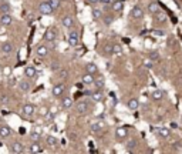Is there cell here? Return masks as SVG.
I'll list each match as a JSON object with an SVG mask.
<instances>
[{"label": "cell", "mask_w": 182, "mask_h": 154, "mask_svg": "<svg viewBox=\"0 0 182 154\" xmlns=\"http://www.w3.org/2000/svg\"><path fill=\"white\" fill-rule=\"evenodd\" d=\"M75 111H77V114H87L90 111L88 102H84V100L77 102L75 103Z\"/></svg>", "instance_id": "1"}, {"label": "cell", "mask_w": 182, "mask_h": 154, "mask_svg": "<svg viewBox=\"0 0 182 154\" xmlns=\"http://www.w3.org/2000/svg\"><path fill=\"white\" fill-rule=\"evenodd\" d=\"M9 150L12 151V153H14V154H22V153H24V151H26V148H24V146H23V143L13 141L12 144L9 146Z\"/></svg>", "instance_id": "2"}, {"label": "cell", "mask_w": 182, "mask_h": 154, "mask_svg": "<svg viewBox=\"0 0 182 154\" xmlns=\"http://www.w3.org/2000/svg\"><path fill=\"white\" fill-rule=\"evenodd\" d=\"M39 12H40L41 14H44V16H50L53 12H54V9H53L51 4H50L49 0H47V2L40 3V6H39Z\"/></svg>", "instance_id": "3"}, {"label": "cell", "mask_w": 182, "mask_h": 154, "mask_svg": "<svg viewBox=\"0 0 182 154\" xmlns=\"http://www.w3.org/2000/svg\"><path fill=\"white\" fill-rule=\"evenodd\" d=\"M0 50H2L3 54H12L14 52V44L12 41H3L2 46H0Z\"/></svg>", "instance_id": "4"}, {"label": "cell", "mask_w": 182, "mask_h": 154, "mask_svg": "<svg viewBox=\"0 0 182 154\" xmlns=\"http://www.w3.org/2000/svg\"><path fill=\"white\" fill-rule=\"evenodd\" d=\"M34 111H36V107L33 104H30V103H27V104H24L22 107V114L24 117H31L34 114Z\"/></svg>", "instance_id": "5"}, {"label": "cell", "mask_w": 182, "mask_h": 154, "mask_svg": "<svg viewBox=\"0 0 182 154\" xmlns=\"http://www.w3.org/2000/svg\"><path fill=\"white\" fill-rule=\"evenodd\" d=\"M115 137H117L118 141L125 140L127 137H128V130H127L125 127H118V129L115 130Z\"/></svg>", "instance_id": "6"}, {"label": "cell", "mask_w": 182, "mask_h": 154, "mask_svg": "<svg viewBox=\"0 0 182 154\" xmlns=\"http://www.w3.org/2000/svg\"><path fill=\"white\" fill-rule=\"evenodd\" d=\"M64 91H65L64 84H56V86H53V89H51V94L54 96V97H61V96L64 94Z\"/></svg>", "instance_id": "7"}, {"label": "cell", "mask_w": 182, "mask_h": 154, "mask_svg": "<svg viewBox=\"0 0 182 154\" xmlns=\"http://www.w3.org/2000/svg\"><path fill=\"white\" fill-rule=\"evenodd\" d=\"M91 100L93 102H96V103H100V102H102L104 100V93H102V90H98V89H96L93 93H91Z\"/></svg>", "instance_id": "8"}, {"label": "cell", "mask_w": 182, "mask_h": 154, "mask_svg": "<svg viewBox=\"0 0 182 154\" xmlns=\"http://www.w3.org/2000/svg\"><path fill=\"white\" fill-rule=\"evenodd\" d=\"M43 39L46 41H54L57 39V31L54 30V29H49V30L44 33V36H43Z\"/></svg>", "instance_id": "9"}, {"label": "cell", "mask_w": 182, "mask_h": 154, "mask_svg": "<svg viewBox=\"0 0 182 154\" xmlns=\"http://www.w3.org/2000/svg\"><path fill=\"white\" fill-rule=\"evenodd\" d=\"M130 16L133 19H135V20H138V19H142V17H144V10H142L139 6H135L133 10H131Z\"/></svg>", "instance_id": "10"}, {"label": "cell", "mask_w": 182, "mask_h": 154, "mask_svg": "<svg viewBox=\"0 0 182 154\" xmlns=\"http://www.w3.org/2000/svg\"><path fill=\"white\" fill-rule=\"evenodd\" d=\"M13 23V17L12 14H0V25L2 26H12Z\"/></svg>", "instance_id": "11"}, {"label": "cell", "mask_w": 182, "mask_h": 154, "mask_svg": "<svg viewBox=\"0 0 182 154\" xmlns=\"http://www.w3.org/2000/svg\"><path fill=\"white\" fill-rule=\"evenodd\" d=\"M83 83L86 84V86H91V84H94V81H96V77H94V74H91V73H87L86 71V74L83 76Z\"/></svg>", "instance_id": "12"}, {"label": "cell", "mask_w": 182, "mask_h": 154, "mask_svg": "<svg viewBox=\"0 0 182 154\" xmlns=\"http://www.w3.org/2000/svg\"><path fill=\"white\" fill-rule=\"evenodd\" d=\"M61 25L65 29H73V26H74V19L71 17V16H64L61 19Z\"/></svg>", "instance_id": "13"}, {"label": "cell", "mask_w": 182, "mask_h": 154, "mask_svg": "<svg viewBox=\"0 0 182 154\" xmlns=\"http://www.w3.org/2000/svg\"><path fill=\"white\" fill-rule=\"evenodd\" d=\"M50 52V47L47 46V44H40V46L37 47V50H36V54L39 56V57H44L46 54H49Z\"/></svg>", "instance_id": "14"}, {"label": "cell", "mask_w": 182, "mask_h": 154, "mask_svg": "<svg viewBox=\"0 0 182 154\" xmlns=\"http://www.w3.org/2000/svg\"><path fill=\"white\" fill-rule=\"evenodd\" d=\"M164 94H165V93L161 89H155L154 91L151 93V99L154 100V102H161V100L164 99Z\"/></svg>", "instance_id": "15"}, {"label": "cell", "mask_w": 182, "mask_h": 154, "mask_svg": "<svg viewBox=\"0 0 182 154\" xmlns=\"http://www.w3.org/2000/svg\"><path fill=\"white\" fill-rule=\"evenodd\" d=\"M19 89L23 93H29L31 90V83L29 80H20L19 81Z\"/></svg>", "instance_id": "16"}, {"label": "cell", "mask_w": 182, "mask_h": 154, "mask_svg": "<svg viewBox=\"0 0 182 154\" xmlns=\"http://www.w3.org/2000/svg\"><path fill=\"white\" fill-rule=\"evenodd\" d=\"M24 74H26V77H29V79H34V77L37 76V70H36L34 66H27V67L24 69Z\"/></svg>", "instance_id": "17"}, {"label": "cell", "mask_w": 182, "mask_h": 154, "mask_svg": "<svg viewBox=\"0 0 182 154\" xmlns=\"http://www.w3.org/2000/svg\"><path fill=\"white\" fill-rule=\"evenodd\" d=\"M12 12V6L7 2H0V14H9Z\"/></svg>", "instance_id": "18"}, {"label": "cell", "mask_w": 182, "mask_h": 154, "mask_svg": "<svg viewBox=\"0 0 182 154\" xmlns=\"http://www.w3.org/2000/svg\"><path fill=\"white\" fill-rule=\"evenodd\" d=\"M27 151H29V153H41V151H43V148L40 147L39 141H33L30 146H29Z\"/></svg>", "instance_id": "19"}, {"label": "cell", "mask_w": 182, "mask_h": 154, "mask_svg": "<svg viewBox=\"0 0 182 154\" xmlns=\"http://www.w3.org/2000/svg\"><path fill=\"white\" fill-rule=\"evenodd\" d=\"M155 133H157L161 139H168V137L171 136L169 129H165V127H162V129H157V130H155Z\"/></svg>", "instance_id": "20"}, {"label": "cell", "mask_w": 182, "mask_h": 154, "mask_svg": "<svg viewBox=\"0 0 182 154\" xmlns=\"http://www.w3.org/2000/svg\"><path fill=\"white\" fill-rule=\"evenodd\" d=\"M73 104H74V102H73V99L71 97H63L61 100V107L64 108V110H68V108L73 107Z\"/></svg>", "instance_id": "21"}, {"label": "cell", "mask_w": 182, "mask_h": 154, "mask_svg": "<svg viewBox=\"0 0 182 154\" xmlns=\"http://www.w3.org/2000/svg\"><path fill=\"white\" fill-rule=\"evenodd\" d=\"M10 134H12L10 127H7V126L0 127V139H7V137H10Z\"/></svg>", "instance_id": "22"}, {"label": "cell", "mask_w": 182, "mask_h": 154, "mask_svg": "<svg viewBox=\"0 0 182 154\" xmlns=\"http://www.w3.org/2000/svg\"><path fill=\"white\" fill-rule=\"evenodd\" d=\"M46 141H47V144H49L51 148L59 147V139H57V137H54V136H47Z\"/></svg>", "instance_id": "23"}, {"label": "cell", "mask_w": 182, "mask_h": 154, "mask_svg": "<svg viewBox=\"0 0 182 154\" xmlns=\"http://www.w3.org/2000/svg\"><path fill=\"white\" fill-rule=\"evenodd\" d=\"M94 86H96V89L102 90V89H104V86H105V79H104V77H102V76L96 77V81H94Z\"/></svg>", "instance_id": "24"}, {"label": "cell", "mask_w": 182, "mask_h": 154, "mask_svg": "<svg viewBox=\"0 0 182 154\" xmlns=\"http://www.w3.org/2000/svg\"><path fill=\"white\" fill-rule=\"evenodd\" d=\"M86 71L91 74H97L98 73V67H97L96 63H87L86 64Z\"/></svg>", "instance_id": "25"}, {"label": "cell", "mask_w": 182, "mask_h": 154, "mask_svg": "<svg viewBox=\"0 0 182 154\" xmlns=\"http://www.w3.org/2000/svg\"><path fill=\"white\" fill-rule=\"evenodd\" d=\"M148 12L151 13V14H155V13L161 12L159 4H158L157 2H152V3H149V4H148Z\"/></svg>", "instance_id": "26"}, {"label": "cell", "mask_w": 182, "mask_h": 154, "mask_svg": "<svg viewBox=\"0 0 182 154\" xmlns=\"http://www.w3.org/2000/svg\"><path fill=\"white\" fill-rule=\"evenodd\" d=\"M127 106H128L130 110H137V108L139 107L138 99H130V100H128V103H127Z\"/></svg>", "instance_id": "27"}, {"label": "cell", "mask_w": 182, "mask_h": 154, "mask_svg": "<svg viewBox=\"0 0 182 154\" xmlns=\"http://www.w3.org/2000/svg\"><path fill=\"white\" fill-rule=\"evenodd\" d=\"M137 140L135 139H131V140H128L127 141V144H125V148H127V151H134L135 150V147H137Z\"/></svg>", "instance_id": "28"}, {"label": "cell", "mask_w": 182, "mask_h": 154, "mask_svg": "<svg viewBox=\"0 0 182 154\" xmlns=\"http://www.w3.org/2000/svg\"><path fill=\"white\" fill-rule=\"evenodd\" d=\"M104 127V123L102 121H94V123H91V131H100V130Z\"/></svg>", "instance_id": "29"}, {"label": "cell", "mask_w": 182, "mask_h": 154, "mask_svg": "<svg viewBox=\"0 0 182 154\" xmlns=\"http://www.w3.org/2000/svg\"><path fill=\"white\" fill-rule=\"evenodd\" d=\"M102 54L104 56H111L112 54V44L111 43L104 44V47H102Z\"/></svg>", "instance_id": "30"}, {"label": "cell", "mask_w": 182, "mask_h": 154, "mask_svg": "<svg viewBox=\"0 0 182 154\" xmlns=\"http://www.w3.org/2000/svg\"><path fill=\"white\" fill-rule=\"evenodd\" d=\"M112 54H115V56L122 54V47H121V44H118V43L112 44Z\"/></svg>", "instance_id": "31"}, {"label": "cell", "mask_w": 182, "mask_h": 154, "mask_svg": "<svg viewBox=\"0 0 182 154\" xmlns=\"http://www.w3.org/2000/svg\"><path fill=\"white\" fill-rule=\"evenodd\" d=\"M91 14H93L94 20H98L100 17H102V10L101 9H93L91 10Z\"/></svg>", "instance_id": "32"}, {"label": "cell", "mask_w": 182, "mask_h": 154, "mask_svg": "<svg viewBox=\"0 0 182 154\" xmlns=\"http://www.w3.org/2000/svg\"><path fill=\"white\" fill-rule=\"evenodd\" d=\"M122 9H124L122 2H112V10H114V12H121Z\"/></svg>", "instance_id": "33"}, {"label": "cell", "mask_w": 182, "mask_h": 154, "mask_svg": "<svg viewBox=\"0 0 182 154\" xmlns=\"http://www.w3.org/2000/svg\"><path fill=\"white\" fill-rule=\"evenodd\" d=\"M102 20H104V25L105 26H110L112 22H114V16H112V14H107V16H104V19H102Z\"/></svg>", "instance_id": "34"}, {"label": "cell", "mask_w": 182, "mask_h": 154, "mask_svg": "<svg viewBox=\"0 0 182 154\" xmlns=\"http://www.w3.org/2000/svg\"><path fill=\"white\" fill-rule=\"evenodd\" d=\"M154 16H155V19H157L158 22H161V23H164V22H165V20H167V16L164 14L162 12H158V13H155Z\"/></svg>", "instance_id": "35"}, {"label": "cell", "mask_w": 182, "mask_h": 154, "mask_svg": "<svg viewBox=\"0 0 182 154\" xmlns=\"http://www.w3.org/2000/svg\"><path fill=\"white\" fill-rule=\"evenodd\" d=\"M30 139H31V141H40V140H41L40 133H39V131H33L30 134Z\"/></svg>", "instance_id": "36"}, {"label": "cell", "mask_w": 182, "mask_h": 154, "mask_svg": "<svg viewBox=\"0 0 182 154\" xmlns=\"http://www.w3.org/2000/svg\"><path fill=\"white\" fill-rule=\"evenodd\" d=\"M68 44L71 47H77L78 46V37H68Z\"/></svg>", "instance_id": "37"}, {"label": "cell", "mask_w": 182, "mask_h": 154, "mask_svg": "<svg viewBox=\"0 0 182 154\" xmlns=\"http://www.w3.org/2000/svg\"><path fill=\"white\" fill-rule=\"evenodd\" d=\"M49 3L51 4L53 9L56 10V9H59V7L61 6V0H49Z\"/></svg>", "instance_id": "38"}, {"label": "cell", "mask_w": 182, "mask_h": 154, "mask_svg": "<svg viewBox=\"0 0 182 154\" xmlns=\"http://www.w3.org/2000/svg\"><path fill=\"white\" fill-rule=\"evenodd\" d=\"M67 76H68V71L64 70V69H60V70L57 71V77H60V79H65Z\"/></svg>", "instance_id": "39"}, {"label": "cell", "mask_w": 182, "mask_h": 154, "mask_svg": "<svg viewBox=\"0 0 182 154\" xmlns=\"http://www.w3.org/2000/svg\"><path fill=\"white\" fill-rule=\"evenodd\" d=\"M54 116H56V114H54V113H51V111H49V113H47L46 116H44V118H46V121H47V123H50V121H51L53 118H54Z\"/></svg>", "instance_id": "40"}, {"label": "cell", "mask_w": 182, "mask_h": 154, "mask_svg": "<svg viewBox=\"0 0 182 154\" xmlns=\"http://www.w3.org/2000/svg\"><path fill=\"white\" fill-rule=\"evenodd\" d=\"M7 103H9V97H7V96H2V99H0V104L6 106Z\"/></svg>", "instance_id": "41"}, {"label": "cell", "mask_w": 182, "mask_h": 154, "mask_svg": "<svg viewBox=\"0 0 182 154\" xmlns=\"http://www.w3.org/2000/svg\"><path fill=\"white\" fill-rule=\"evenodd\" d=\"M144 66H145L147 69H151L152 66H154V63H152L151 59H148V60H145V62H144Z\"/></svg>", "instance_id": "42"}, {"label": "cell", "mask_w": 182, "mask_h": 154, "mask_svg": "<svg viewBox=\"0 0 182 154\" xmlns=\"http://www.w3.org/2000/svg\"><path fill=\"white\" fill-rule=\"evenodd\" d=\"M67 37H78V31L77 30H70L67 34Z\"/></svg>", "instance_id": "43"}, {"label": "cell", "mask_w": 182, "mask_h": 154, "mask_svg": "<svg viewBox=\"0 0 182 154\" xmlns=\"http://www.w3.org/2000/svg\"><path fill=\"white\" fill-rule=\"evenodd\" d=\"M51 70L53 71H59L60 70V64H59V63H53V64H51Z\"/></svg>", "instance_id": "44"}, {"label": "cell", "mask_w": 182, "mask_h": 154, "mask_svg": "<svg viewBox=\"0 0 182 154\" xmlns=\"http://www.w3.org/2000/svg\"><path fill=\"white\" fill-rule=\"evenodd\" d=\"M47 113H49V108H47V107H41L40 108V116H43V117H44Z\"/></svg>", "instance_id": "45"}, {"label": "cell", "mask_w": 182, "mask_h": 154, "mask_svg": "<svg viewBox=\"0 0 182 154\" xmlns=\"http://www.w3.org/2000/svg\"><path fill=\"white\" fill-rule=\"evenodd\" d=\"M158 57H159L158 53H151V56H149V59L151 60H158Z\"/></svg>", "instance_id": "46"}, {"label": "cell", "mask_w": 182, "mask_h": 154, "mask_svg": "<svg viewBox=\"0 0 182 154\" xmlns=\"http://www.w3.org/2000/svg\"><path fill=\"white\" fill-rule=\"evenodd\" d=\"M100 2H101V0H87V3L93 4V6H94V4H97V3H100Z\"/></svg>", "instance_id": "47"}, {"label": "cell", "mask_w": 182, "mask_h": 154, "mask_svg": "<svg viewBox=\"0 0 182 154\" xmlns=\"http://www.w3.org/2000/svg\"><path fill=\"white\" fill-rule=\"evenodd\" d=\"M154 33L157 34V36H165V33H164V30H155Z\"/></svg>", "instance_id": "48"}, {"label": "cell", "mask_w": 182, "mask_h": 154, "mask_svg": "<svg viewBox=\"0 0 182 154\" xmlns=\"http://www.w3.org/2000/svg\"><path fill=\"white\" fill-rule=\"evenodd\" d=\"M7 81H9V84H14V83H16V80H14V79H13V77H10V79H9V80H7Z\"/></svg>", "instance_id": "49"}, {"label": "cell", "mask_w": 182, "mask_h": 154, "mask_svg": "<svg viewBox=\"0 0 182 154\" xmlns=\"http://www.w3.org/2000/svg\"><path fill=\"white\" fill-rule=\"evenodd\" d=\"M102 3H110V0H101Z\"/></svg>", "instance_id": "50"}]
</instances>
